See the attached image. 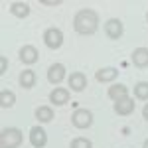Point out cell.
<instances>
[{
	"instance_id": "8fae6325",
	"label": "cell",
	"mask_w": 148,
	"mask_h": 148,
	"mask_svg": "<svg viewBox=\"0 0 148 148\" xmlns=\"http://www.w3.org/2000/svg\"><path fill=\"white\" fill-rule=\"evenodd\" d=\"M85 87H87V77H85V73L75 71V73L69 75V89H71V91H85Z\"/></svg>"
},
{
	"instance_id": "d6986e66",
	"label": "cell",
	"mask_w": 148,
	"mask_h": 148,
	"mask_svg": "<svg viewBox=\"0 0 148 148\" xmlns=\"http://www.w3.org/2000/svg\"><path fill=\"white\" fill-rule=\"evenodd\" d=\"M134 97L138 101H148V81H138L134 85Z\"/></svg>"
},
{
	"instance_id": "9a60e30c",
	"label": "cell",
	"mask_w": 148,
	"mask_h": 148,
	"mask_svg": "<svg viewBox=\"0 0 148 148\" xmlns=\"http://www.w3.org/2000/svg\"><path fill=\"white\" fill-rule=\"evenodd\" d=\"M10 14L16 16V18H28L30 16V4L28 2H12Z\"/></svg>"
},
{
	"instance_id": "ba28073f",
	"label": "cell",
	"mask_w": 148,
	"mask_h": 148,
	"mask_svg": "<svg viewBox=\"0 0 148 148\" xmlns=\"http://www.w3.org/2000/svg\"><path fill=\"white\" fill-rule=\"evenodd\" d=\"M30 144L34 148H44L47 144V134L42 126H32L30 128Z\"/></svg>"
},
{
	"instance_id": "cb8c5ba5",
	"label": "cell",
	"mask_w": 148,
	"mask_h": 148,
	"mask_svg": "<svg viewBox=\"0 0 148 148\" xmlns=\"http://www.w3.org/2000/svg\"><path fill=\"white\" fill-rule=\"evenodd\" d=\"M142 148H148V140H144V144H142Z\"/></svg>"
},
{
	"instance_id": "277c9868",
	"label": "cell",
	"mask_w": 148,
	"mask_h": 148,
	"mask_svg": "<svg viewBox=\"0 0 148 148\" xmlns=\"http://www.w3.org/2000/svg\"><path fill=\"white\" fill-rule=\"evenodd\" d=\"M71 123L75 128H89L93 125V113L91 111H87V109H77V111H73L71 114Z\"/></svg>"
},
{
	"instance_id": "5bb4252c",
	"label": "cell",
	"mask_w": 148,
	"mask_h": 148,
	"mask_svg": "<svg viewBox=\"0 0 148 148\" xmlns=\"http://www.w3.org/2000/svg\"><path fill=\"white\" fill-rule=\"evenodd\" d=\"M107 95H109L113 101H121V99L128 97V87H126V85H123V83L111 85V87H109V91H107Z\"/></svg>"
},
{
	"instance_id": "9c48e42d",
	"label": "cell",
	"mask_w": 148,
	"mask_h": 148,
	"mask_svg": "<svg viewBox=\"0 0 148 148\" xmlns=\"http://www.w3.org/2000/svg\"><path fill=\"white\" fill-rule=\"evenodd\" d=\"M132 65H136L138 69H146L148 67V47H136L130 56Z\"/></svg>"
},
{
	"instance_id": "7402d4cb",
	"label": "cell",
	"mask_w": 148,
	"mask_h": 148,
	"mask_svg": "<svg viewBox=\"0 0 148 148\" xmlns=\"http://www.w3.org/2000/svg\"><path fill=\"white\" fill-rule=\"evenodd\" d=\"M40 2H42L44 6H59L63 0H40Z\"/></svg>"
},
{
	"instance_id": "7a4b0ae2",
	"label": "cell",
	"mask_w": 148,
	"mask_h": 148,
	"mask_svg": "<svg viewBox=\"0 0 148 148\" xmlns=\"http://www.w3.org/2000/svg\"><path fill=\"white\" fill-rule=\"evenodd\" d=\"M24 142L22 130L16 126H6L0 132V148H20V144Z\"/></svg>"
},
{
	"instance_id": "5b68a950",
	"label": "cell",
	"mask_w": 148,
	"mask_h": 148,
	"mask_svg": "<svg viewBox=\"0 0 148 148\" xmlns=\"http://www.w3.org/2000/svg\"><path fill=\"white\" fill-rule=\"evenodd\" d=\"M105 34L111 40H121L123 34H125V26H123V22L119 18H109L105 22Z\"/></svg>"
},
{
	"instance_id": "44dd1931",
	"label": "cell",
	"mask_w": 148,
	"mask_h": 148,
	"mask_svg": "<svg viewBox=\"0 0 148 148\" xmlns=\"http://www.w3.org/2000/svg\"><path fill=\"white\" fill-rule=\"evenodd\" d=\"M6 69H8V59L2 56V57H0V75H4V73H6Z\"/></svg>"
},
{
	"instance_id": "52a82bcc",
	"label": "cell",
	"mask_w": 148,
	"mask_h": 148,
	"mask_svg": "<svg viewBox=\"0 0 148 148\" xmlns=\"http://www.w3.org/2000/svg\"><path fill=\"white\" fill-rule=\"evenodd\" d=\"M67 71H65V65L63 63H51L49 69H47V81L51 85H59L61 81L65 79Z\"/></svg>"
},
{
	"instance_id": "7c38bea8",
	"label": "cell",
	"mask_w": 148,
	"mask_h": 148,
	"mask_svg": "<svg viewBox=\"0 0 148 148\" xmlns=\"http://www.w3.org/2000/svg\"><path fill=\"white\" fill-rule=\"evenodd\" d=\"M134 111V101L130 99V97H125V99H121V101H114V113L121 114V116H126V114H130Z\"/></svg>"
},
{
	"instance_id": "30bf717a",
	"label": "cell",
	"mask_w": 148,
	"mask_h": 148,
	"mask_svg": "<svg viewBox=\"0 0 148 148\" xmlns=\"http://www.w3.org/2000/svg\"><path fill=\"white\" fill-rule=\"evenodd\" d=\"M116 77H119V69L116 67H103V69H97V73H95V79L99 83H113Z\"/></svg>"
},
{
	"instance_id": "3957f363",
	"label": "cell",
	"mask_w": 148,
	"mask_h": 148,
	"mask_svg": "<svg viewBox=\"0 0 148 148\" xmlns=\"http://www.w3.org/2000/svg\"><path fill=\"white\" fill-rule=\"evenodd\" d=\"M44 44H46L49 49H59L63 46V32L59 28H47L44 32Z\"/></svg>"
},
{
	"instance_id": "8992f818",
	"label": "cell",
	"mask_w": 148,
	"mask_h": 148,
	"mask_svg": "<svg viewBox=\"0 0 148 148\" xmlns=\"http://www.w3.org/2000/svg\"><path fill=\"white\" fill-rule=\"evenodd\" d=\"M18 57H20V61L26 63V65H34L36 61L40 59V51H38V47L34 46H22L20 47V51H18Z\"/></svg>"
},
{
	"instance_id": "2e32d148",
	"label": "cell",
	"mask_w": 148,
	"mask_h": 148,
	"mask_svg": "<svg viewBox=\"0 0 148 148\" xmlns=\"http://www.w3.org/2000/svg\"><path fill=\"white\" fill-rule=\"evenodd\" d=\"M18 81H20V87L32 89V87L36 85V73L32 71V69H24L22 73H20V77H18Z\"/></svg>"
},
{
	"instance_id": "603a6c76",
	"label": "cell",
	"mask_w": 148,
	"mask_h": 148,
	"mask_svg": "<svg viewBox=\"0 0 148 148\" xmlns=\"http://www.w3.org/2000/svg\"><path fill=\"white\" fill-rule=\"evenodd\" d=\"M142 116H144V119L148 121V103L144 105V109H142Z\"/></svg>"
},
{
	"instance_id": "6da1fadb",
	"label": "cell",
	"mask_w": 148,
	"mask_h": 148,
	"mask_svg": "<svg viewBox=\"0 0 148 148\" xmlns=\"http://www.w3.org/2000/svg\"><path fill=\"white\" fill-rule=\"evenodd\" d=\"M99 28V14L93 8H83L73 16V30L79 36H93Z\"/></svg>"
},
{
	"instance_id": "ac0fdd59",
	"label": "cell",
	"mask_w": 148,
	"mask_h": 148,
	"mask_svg": "<svg viewBox=\"0 0 148 148\" xmlns=\"http://www.w3.org/2000/svg\"><path fill=\"white\" fill-rule=\"evenodd\" d=\"M14 103H16V95H14V91L4 89V91L0 93V107H2V109H10Z\"/></svg>"
},
{
	"instance_id": "4fadbf2b",
	"label": "cell",
	"mask_w": 148,
	"mask_h": 148,
	"mask_svg": "<svg viewBox=\"0 0 148 148\" xmlns=\"http://www.w3.org/2000/svg\"><path fill=\"white\" fill-rule=\"evenodd\" d=\"M49 101L53 103L56 107H61V105L69 103V91L63 89V87H56L53 91L49 93Z\"/></svg>"
},
{
	"instance_id": "ffe728a7",
	"label": "cell",
	"mask_w": 148,
	"mask_h": 148,
	"mask_svg": "<svg viewBox=\"0 0 148 148\" xmlns=\"http://www.w3.org/2000/svg\"><path fill=\"white\" fill-rule=\"evenodd\" d=\"M69 148H93V142L89 140V138L77 136V138H73V140H71Z\"/></svg>"
},
{
	"instance_id": "d4e9b609",
	"label": "cell",
	"mask_w": 148,
	"mask_h": 148,
	"mask_svg": "<svg viewBox=\"0 0 148 148\" xmlns=\"http://www.w3.org/2000/svg\"><path fill=\"white\" fill-rule=\"evenodd\" d=\"M146 20H148V14H146Z\"/></svg>"
},
{
	"instance_id": "e0dca14e",
	"label": "cell",
	"mask_w": 148,
	"mask_h": 148,
	"mask_svg": "<svg viewBox=\"0 0 148 148\" xmlns=\"http://www.w3.org/2000/svg\"><path fill=\"white\" fill-rule=\"evenodd\" d=\"M53 116H56V114H53V109L47 107V105H42V107L36 109V119H38L40 123H51Z\"/></svg>"
}]
</instances>
